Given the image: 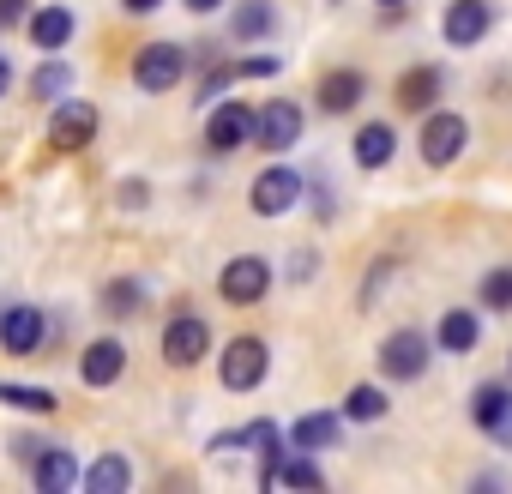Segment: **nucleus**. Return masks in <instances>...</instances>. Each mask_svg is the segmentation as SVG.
<instances>
[{
  "mask_svg": "<svg viewBox=\"0 0 512 494\" xmlns=\"http://www.w3.org/2000/svg\"><path fill=\"white\" fill-rule=\"evenodd\" d=\"M428 356H434V338L416 332V326H404V332H392L380 344V374L386 380H422L428 374Z\"/></svg>",
  "mask_w": 512,
  "mask_h": 494,
  "instance_id": "f257e3e1",
  "label": "nucleus"
},
{
  "mask_svg": "<svg viewBox=\"0 0 512 494\" xmlns=\"http://www.w3.org/2000/svg\"><path fill=\"white\" fill-rule=\"evenodd\" d=\"M217 290H223L229 308H253V302H266V290H272V266H266L260 254H235V260L223 266Z\"/></svg>",
  "mask_w": 512,
  "mask_h": 494,
  "instance_id": "f03ea898",
  "label": "nucleus"
},
{
  "mask_svg": "<svg viewBox=\"0 0 512 494\" xmlns=\"http://www.w3.org/2000/svg\"><path fill=\"white\" fill-rule=\"evenodd\" d=\"M470 422H476L494 446L512 452V386H500V380L476 386V392H470Z\"/></svg>",
  "mask_w": 512,
  "mask_h": 494,
  "instance_id": "7ed1b4c3",
  "label": "nucleus"
},
{
  "mask_svg": "<svg viewBox=\"0 0 512 494\" xmlns=\"http://www.w3.org/2000/svg\"><path fill=\"white\" fill-rule=\"evenodd\" d=\"M253 127H260V109H247V103H217V109L205 115V145H211L217 157H229V151H241V145L253 139Z\"/></svg>",
  "mask_w": 512,
  "mask_h": 494,
  "instance_id": "20e7f679",
  "label": "nucleus"
},
{
  "mask_svg": "<svg viewBox=\"0 0 512 494\" xmlns=\"http://www.w3.org/2000/svg\"><path fill=\"white\" fill-rule=\"evenodd\" d=\"M266 368H272V350L260 344V338H235V344H223V386L229 392H253L266 380Z\"/></svg>",
  "mask_w": 512,
  "mask_h": 494,
  "instance_id": "39448f33",
  "label": "nucleus"
},
{
  "mask_svg": "<svg viewBox=\"0 0 512 494\" xmlns=\"http://www.w3.org/2000/svg\"><path fill=\"white\" fill-rule=\"evenodd\" d=\"M253 211H260V217H284L296 199H302V175L290 169V163H272V169H260V175H253Z\"/></svg>",
  "mask_w": 512,
  "mask_h": 494,
  "instance_id": "423d86ee",
  "label": "nucleus"
},
{
  "mask_svg": "<svg viewBox=\"0 0 512 494\" xmlns=\"http://www.w3.org/2000/svg\"><path fill=\"white\" fill-rule=\"evenodd\" d=\"M181 73H187V49H181V43H151V49H139V61H133V85H139V91H175Z\"/></svg>",
  "mask_w": 512,
  "mask_h": 494,
  "instance_id": "0eeeda50",
  "label": "nucleus"
},
{
  "mask_svg": "<svg viewBox=\"0 0 512 494\" xmlns=\"http://www.w3.org/2000/svg\"><path fill=\"white\" fill-rule=\"evenodd\" d=\"M464 139H470L464 115H452V109H428V115H422V157H428L434 169L452 163V157L464 151Z\"/></svg>",
  "mask_w": 512,
  "mask_h": 494,
  "instance_id": "6e6552de",
  "label": "nucleus"
},
{
  "mask_svg": "<svg viewBox=\"0 0 512 494\" xmlns=\"http://www.w3.org/2000/svg\"><path fill=\"white\" fill-rule=\"evenodd\" d=\"M205 350H211V326H205L199 314H175V320L163 326V356H169V368H193Z\"/></svg>",
  "mask_w": 512,
  "mask_h": 494,
  "instance_id": "1a4fd4ad",
  "label": "nucleus"
},
{
  "mask_svg": "<svg viewBox=\"0 0 512 494\" xmlns=\"http://www.w3.org/2000/svg\"><path fill=\"white\" fill-rule=\"evenodd\" d=\"M253 139H260V151H290L296 139H302V109L290 103V97H278V103H260V127H253Z\"/></svg>",
  "mask_w": 512,
  "mask_h": 494,
  "instance_id": "9d476101",
  "label": "nucleus"
},
{
  "mask_svg": "<svg viewBox=\"0 0 512 494\" xmlns=\"http://www.w3.org/2000/svg\"><path fill=\"white\" fill-rule=\"evenodd\" d=\"M488 25H494V7H488V0H452V7L440 13V31H446V43H452V49L482 43V37H488Z\"/></svg>",
  "mask_w": 512,
  "mask_h": 494,
  "instance_id": "9b49d317",
  "label": "nucleus"
},
{
  "mask_svg": "<svg viewBox=\"0 0 512 494\" xmlns=\"http://www.w3.org/2000/svg\"><path fill=\"white\" fill-rule=\"evenodd\" d=\"M91 139H97V109H91V103H79V97H73V103H61V109H55V121H49V145H55V151H85Z\"/></svg>",
  "mask_w": 512,
  "mask_h": 494,
  "instance_id": "f8f14e48",
  "label": "nucleus"
},
{
  "mask_svg": "<svg viewBox=\"0 0 512 494\" xmlns=\"http://www.w3.org/2000/svg\"><path fill=\"white\" fill-rule=\"evenodd\" d=\"M43 332H49V320L37 308H13L7 320H0V350H7V356H31V350H43Z\"/></svg>",
  "mask_w": 512,
  "mask_h": 494,
  "instance_id": "ddd939ff",
  "label": "nucleus"
},
{
  "mask_svg": "<svg viewBox=\"0 0 512 494\" xmlns=\"http://www.w3.org/2000/svg\"><path fill=\"white\" fill-rule=\"evenodd\" d=\"M398 109H410V115L440 109V67H410L398 79Z\"/></svg>",
  "mask_w": 512,
  "mask_h": 494,
  "instance_id": "4468645a",
  "label": "nucleus"
},
{
  "mask_svg": "<svg viewBox=\"0 0 512 494\" xmlns=\"http://www.w3.org/2000/svg\"><path fill=\"white\" fill-rule=\"evenodd\" d=\"M344 440V422L332 416V410H314V416H302L296 428H290V452H326V446H338Z\"/></svg>",
  "mask_w": 512,
  "mask_h": 494,
  "instance_id": "2eb2a0df",
  "label": "nucleus"
},
{
  "mask_svg": "<svg viewBox=\"0 0 512 494\" xmlns=\"http://www.w3.org/2000/svg\"><path fill=\"white\" fill-rule=\"evenodd\" d=\"M362 91H368V79H362L356 67H338V73L320 79V109H326V115H344V109L362 103Z\"/></svg>",
  "mask_w": 512,
  "mask_h": 494,
  "instance_id": "dca6fc26",
  "label": "nucleus"
},
{
  "mask_svg": "<svg viewBox=\"0 0 512 494\" xmlns=\"http://www.w3.org/2000/svg\"><path fill=\"white\" fill-rule=\"evenodd\" d=\"M476 338H482V320H476L470 308H452V314H440V332H434V344H440L446 356H470V350H476Z\"/></svg>",
  "mask_w": 512,
  "mask_h": 494,
  "instance_id": "f3484780",
  "label": "nucleus"
},
{
  "mask_svg": "<svg viewBox=\"0 0 512 494\" xmlns=\"http://www.w3.org/2000/svg\"><path fill=\"white\" fill-rule=\"evenodd\" d=\"M121 368H127V350H121L115 338H97V344L85 350V362H79L85 386H115V380H121Z\"/></svg>",
  "mask_w": 512,
  "mask_h": 494,
  "instance_id": "a211bd4d",
  "label": "nucleus"
},
{
  "mask_svg": "<svg viewBox=\"0 0 512 494\" xmlns=\"http://www.w3.org/2000/svg\"><path fill=\"white\" fill-rule=\"evenodd\" d=\"M260 482H266V488H326V476H320V464H314V452H296V458H278L272 470H260Z\"/></svg>",
  "mask_w": 512,
  "mask_h": 494,
  "instance_id": "6ab92c4d",
  "label": "nucleus"
},
{
  "mask_svg": "<svg viewBox=\"0 0 512 494\" xmlns=\"http://www.w3.org/2000/svg\"><path fill=\"white\" fill-rule=\"evenodd\" d=\"M398 157V133H392V121H368L362 133H356V163L362 169H386Z\"/></svg>",
  "mask_w": 512,
  "mask_h": 494,
  "instance_id": "aec40b11",
  "label": "nucleus"
},
{
  "mask_svg": "<svg viewBox=\"0 0 512 494\" xmlns=\"http://www.w3.org/2000/svg\"><path fill=\"white\" fill-rule=\"evenodd\" d=\"M73 482H79V458L61 452V446H43V452H37V488L61 494V488H73Z\"/></svg>",
  "mask_w": 512,
  "mask_h": 494,
  "instance_id": "412c9836",
  "label": "nucleus"
},
{
  "mask_svg": "<svg viewBox=\"0 0 512 494\" xmlns=\"http://www.w3.org/2000/svg\"><path fill=\"white\" fill-rule=\"evenodd\" d=\"M73 31H79V19H73L67 7H43V13H31V43H37V49H61Z\"/></svg>",
  "mask_w": 512,
  "mask_h": 494,
  "instance_id": "4be33fe9",
  "label": "nucleus"
},
{
  "mask_svg": "<svg viewBox=\"0 0 512 494\" xmlns=\"http://www.w3.org/2000/svg\"><path fill=\"white\" fill-rule=\"evenodd\" d=\"M133 482V464L121 458V452H109V458H97L91 470H85V488L91 494H115V488H127Z\"/></svg>",
  "mask_w": 512,
  "mask_h": 494,
  "instance_id": "5701e85b",
  "label": "nucleus"
},
{
  "mask_svg": "<svg viewBox=\"0 0 512 494\" xmlns=\"http://www.w3.org/2000/svg\"><path fill=\"white\" fill-rule=\"evenodd\" d=\"M386 410H392V398L380 386H350V398H344V416L350 422H380Z\"/></svg>",
  "mask_w": 512,
  "mask_h": 494,
  "instance_id": "b1692460",
  "label": "nucleus"
},
{
  "mask_svg": "<svg viewBox=\"0 0 512 494\" xmlns=\"http://www.w3.org/2000/svg\"><path fill=\"white\" fill-rule=\"evenodd\" d=\"M272 25H278L272 0H241V7H235V37H266Z\"/></svg>",
  "mask_w": 512,
  "mask_h": 494,
  "instance_id": "393cba45",
  "label": "nucleus"
},
{
  "mask_svg": "<svg viewBox=\"0 0 512 494\" xmlns=\"http://www.w3.org/2000/svg\"><path fill=\"white\" fill-rule=\"evenodd\" d=\"M482 302H488L494 314H512V266H494V272L482 278Z\"/></svg>",
  "mask_w": 512,
  "mask_h": 494,
  "instance_id": "a878e982",
  "label": "nucleus"
},
{
  "mask_svg": "<svg viewBox=\"0 0 512 494\" xmlns=\"http://www.w3.org/2000/svg\"><path fill=\"white\" fill-rule=\"evenodd\" d=\"M103 308H109V314H139V308H145V290H139L133 278H127V284H109V290H103Z\"/></svg>",
  "mask_w": 512,
  "mask_h": 494,
  "instance_id": "bb28decb",
  "label": "nucleus"
},
{
  "mask_svg": "<svg viewBox=\"0 0 512 494\" xmlns=\"http://www.w3.org/2000/svg\"><path fill=\"white\" fill-rule=\"evenodd\" d=\"M0 398L19 410H55V392H43V386H0Z\"/></svg>",
  "mask_w": 512,
  "mask_h": 494,
  "instance_id": "cd10ccee",
  "label": "nucleus"
},
{
  "mask_svg": "<svg viewBox=\"0 0 512 494\" xmlns=\"http://www.w3.org/2000/svg\"><path fill=\"white\" fill-rule=\"evenodd\" d=\"M67 79H73V67H67V61H49V67L31 79V91H37V97H61V91H67Z\"/></svg>",
  "mask_w": 512,
  "mask_h": 494,
  "instance_id": "c85d7f7f",
  "label": "nucleus"
},
{
  "mask_svg": "<svg viewBox=\"0 0 512 494\" xmlns=\"http://www.w3.org/2000/svg\"><path fill=\"white\" fill-rule=\"evenodd\" d=\"M278 67H284L278 55H247V61H241V79H272Z\"/></svg>",
  "mask_w": 512,
  "mask_h": 494,
  "instance_id": "c756f323",
  "label": "nucleus"
},
{
  "mask_svg": "<svg viewBox=\"0 0 512 494\" xmlns=\"http://www.w3.org/2000/svg\"><path fill=\"white\" fill-rule=\"evenodd\" d=\"M25 7H31V0H0V25H13V19H19Z\"/></svg>",
  "mask_w": 512,
  "mask_h": 494,
  "instance_id": "7c9ffc66",
  "label": "nucleus"
},
{
  "mask_svg": "<svg viewBox=\"0 0 512 494\" xmlns=\"http://www.w3.org/2000/svg\"><path fill=\"white\" fill-rule=\"evenodd\" d=\"M121 7H127V13H157L163 0H121Z\"/></svg>",
  "mask_w": 512,
  "mask_h": 494,
  "instance_id": "2f4dec72",
  "label": "nucleus"
},
{
  "mask_svg": "<svg viewBox=\"0 0 512 494\" xmlns=\"http://www.w3.org/2000/svg\"><path fill=\"white\" fill-rule=\"evenodd\" d=\"M223 0H187V13H217Z\"/></svg>",
  "mask_w": 512,
  "mask_h": 494,
  "instance_id": "473e14b6",
  "label": "nucleus"
},
{
  "mask_svg": "<svg viewBox=\"0 0 512 494\" xmlns=\"http://www.w3.org/2000/svg\"><path fill=\"white\" fill-rule=\"evenodd\" d=\"M7 85H13V73H7V61H0V97H7Z\"/></svg>",
  "mask_w": 512,
  "mask_h": 494,
  "instance_id": "72a5a7b5",
  "label": "nucleus"
},
{
  "mask_svg": "<svg viewBox=\"0 0 512 494\" xmlns=\"http://www.w3.org/2000/svg\"><path fill=\"white\" fill-rule=\"evenodd\" d=\"M380 7H386V13H398V7H404V0H380Z\"/></svg>",
  "mask_w": 512,
  "mask_h": 494,
  "instance_id": "f704fd0d",
  "label": "nucleus"
}]
</instances>
